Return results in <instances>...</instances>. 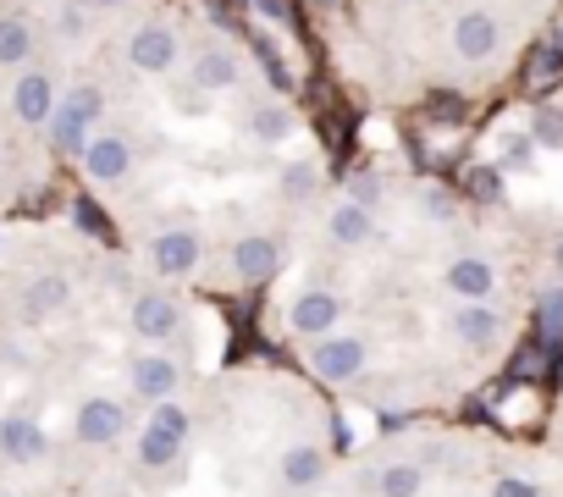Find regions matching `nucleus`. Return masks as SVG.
<instances>
[{
    "instance_id": "obj_1",
    "label": "nucleus",
    "mask_w": 563,
    "mask_h": 497,
    "mask_svg": "<svg viewBox=\"0 0 563 497\" xmlns=\"http://www.w3.org/2000/svg\"><path fill=\"white\" fill-rule=\"evenodd\" d=\"M188 453H194V404L188 398L155 404L139 415V426L128 437V475L150 492H166L183 475Z\"/></svg>"
},
{
    "instance_id": "obj_2",
    "label": "nucleus",
    "mask_w": 563,
    "mask_h": 497,
    "mask_svg": "<svg viewBox=\"0 0 563 497\" xmlns=\"http://www.w3.org/2000/svg\"><path fill=\"white\" fill-rule=\"evenodd\" d=\"M117 376H122V398L144 415V409L172 404V398L188 393L194 360H188V354H172V349H128Z\"/></svg>"
},
{
    "instance_id": "obj_3",
    "label": "nucleus",
    "mask_w": 563,
    "mask_h": 497,
    "mask_svg": "<svg viewBox=\"0 0 563 497\" xmlns=\"http://www.w3.org/2000/svg\"><path fill=\"white\" fill-rule=\"evenodd\" d=\"M133 426H139V409H133L122 393H111V387L84 393V398L73 404V420H67L78 453H117V448H128Z\"/></svg>"
},
{
    "instance_id": "obj_4",
    "label": "nucleus",
    "mask_w": 563,
    "mask_h": 497,
    "mask_svg": "<svg viewBox=\"0 0 563 497\" xmlns=\"http://www.w3.org/2000/svg\"><path fill=\"white\" fill-rule=\"evenodd\" d=\"M271 475H276V492H282V497H316V492L327 486V475H332L327 431H321V426L288 431V442H282L276 459H271Z\"/></svg>"
},
{
    "instance_id": "obj_5",
    "label": "nucleus",
    "mask_w": 563,
    "mask_h": 497,
    "mask_svg": "<svg viewBox=\"0 0 563 497\" xmlns=\"http://www.w3.org/2000/svg\"><path fill=\"white\" fill-rule=\"evenodd\" d=\"M128 332H133L139 349L188 354V305L172 288H133V299H128Z\"/></svg>"
},
{
    "instance_id": "obj_6",
    "label": "nucleus",
    "mask_w": 563,
    "mask_h": 497,
    "mask_svg": "<svg viewBox=\"0 0 563 497\" xmlns=\"http://www.w3.org/2000/svg\"><path fill=\"white\" fill-rule=\"evenodd\" d=\"M100 122H106V89L100 84H73L62 100H56V117H51V144L62 150V155H84V144L100 133Z\"/></svg>"
},
{
    "instance_id": "obj_7",
    "label": "nucleus",
    "mask_w": 563,
    "mask_h": 497,
    "mask_svg": "<svg viewBox=\"0 0 563 497\" xmlns=\"http://www.w3.org/2000/svg\"><path fill=\"white\" fill-rule=\"evenodd\" d=\"M305 371L327 387H354L371 376V343L360 332H332V338H316L305 343Z\"/></svg>"
},
{
    "instance_id": "obj_8",
    "label": "nucleus",
    "mask_w": 563,
    "mask_h": 497,
    "mask_svg": "<svg viewBox=\"0 0 563 497\" xmlns=\"http://www.w3.org/2000/svg\"><path fill=\"white\" fill-rule=\"evenodd\" d=\"M51 459H56V442L40 415H29V409L0 415V470H40Z\"/></svg>"
},
{
    "instance_id": "obj_9",
    "label": "nucleus",
    "mask_w": 563,
    "mask_h": 497,
    "mask_svg": "<svg viewBox=\"0 0 563 497\" xmlns=\"http://www.w3.org/2000/svg\"><path fill=\"white\" fill-rule=\"evenodd\" d=\"M343 321H349V299H343L338 288H327V283H310V288L288 305V327H294L299 343L332 338V332H343Z\"/></svg>"
},
{
    "instance_id": "obj_10",
    "label": "nucleus",
    "mask_w": 563,
    "mask_h": 497,
    "mask_svg": "<svg viewBox=\"0 0 563 497\" xmlns=\"http://www.w3.org/2000/svg\"><path fill=\"white\" fill-rule=\"evenodd\" d=\"M205 266V238L194 227H161L150 238V272L161 283H188Z\"/></svg>"
},
{
    "instance_id": "obj_11",
    "label": "nucleus",
    "mask_w": 563,
    "mask_h": 497,
    "mask_svg": "<svg viewBox=\"0 0 563 497\" xmlns=\"http://www.w3.org/2000/svg\"><path fill=\"white\" fill-rule=\"evenodd\" d=\"M183 62V34L172 29V23H139L133 34H128V67L133 73H144V78H166L172 67Z\"/></svg>"
},
{
    "instance_id": "obj_12",
    "label": "nucleus",
    "mask_w": 563,
    "mask_h": 497,
    "mask_svg": "<svg viewBox=\"0 0 563 497\" xmlns=\"http://www.w3.org/2000/svg\"><path fill=\"white\" fill-rule=\"evenodd\" d=\"M56 100H62V84H56L51 67H40V62L18 67V78H12V117L23 128H51Z\"/></svg>"
},
{
    "instance_id": "obj_13",
    "label": "nucleus",
    "mask_w": 563,
    "mask_h": 497,
    "mask_svg": "<svg viewBox=\"0 0 563 497\" xmlns=\"http://www.w3.org/2000/svg\"><path fill=\"white\" fill-rule=\"evenodd\" d=\"M227 272H232L238 288L271 283V277L282 272V238H271V232H243V238H232V248H227Z\"/></svg>"
},
{
    "instance_id": "obj_14",
    "label": "nucleus",
    "mask_w": 563,
    "mask_h": 497,
    "mask_svg": "<svg viewBox=\"0 0 563 497\" xmlns=\"http://www.w3.org/2000/svg\"><path fill=\"white\" fill-rule=\"evenodd\" d=\"M442 327H448V338H453L459 349H470V354H492V349L508 338V316H503L497 305H453Z\"/></svg>"
},
{
    "instance_id": "obj_15",
    "label": "nucleus",
    "mask_w": 563,
    "mask_h": 497,
    "mask_svg": "<svg viewBox=\"0 0 563 497\" xmlns=\"http://www.w3.org/2000/svg\"><path fill=\"white\" fill-rule=\"evenodd\" d=\"M238 78H243V56L227 40H205L188 56V84L199 95H227V89H238Z\"/></svg>"
},
{
    "instance_id": "obj_16",
    "label": "nucleus",
    "mask_w": 563,
    "mask_h": 497,
    "mask_svg": "<svg viewBox=\"0 0 563 497\" xmlns=\"http://www.w3.org/2000/svg\"><path fill=\"white\" fill-rule=\"evenodd\" d=\"M497 266L486 255H453L442 266V288L453 294V305H492L497 299Z\"/></svg>"
},
{
    "instance_id": "obj_17",
    "label": "nucleus",
    "mask_w": 563,
    "mask_h": 497,
    "mask_svg": "<svg viewBox=\"0 0 563 497\" xmlns=\"http://www.w3.org/2000/svg\"><path fill=\"white\" fill-rule=\"evenodd\" d=\"M78 161H84V177H89V183H122V177L133 172L139 150H133L128 133H95Z\"/></svg>"
},
{
    "instance_id": "obj_18",
    "label": "nucleus",
    "mask_w": 563,
    "mask_h": 497,
    "mask_svg": "<svg viewBox=\"0 0 563 497\" xmlns=\"http://www.w3.org/2000/svg\"><path fill=\"white\" fill-rule=\"evenodd\" d=\"M497 45H503V23L486 7H470L453 18V56L459 62H492Z\"/></svg>"
},
{
    "instance_id": "obj_19",
    "label": "nucleus",
    "mask_w": 563,
    "mask_h": 497,
    "mask_svg": "<svg viewBox=\"0 0 563 497\" xmlns=\"http://www.w3.org/2000/svg\"><path fill=\"white\" fill-rule=\"evenodd\" d=\"M371 492L376 497H431V464L426 459H387V464H376Z\"/></svg>"
},
{
    "instance_id": "obj_20",
    "label": "nucleus",
    "mask_w": 563,
    "mask_h": 497,
    "mask_svg": "<svg viewBox=\"0 0 563 497\" xmlns=\"http://www.w3.org/2000/svg\"><path fill=\"white\" fill-rule=\"evenodd\" d=\"M67 305H73V283H67L62 272L29 277V288H23V321H51V316H62Z\"/></svg>"
},
{
    "instance_id": "obj_21",
    "label": "nucleus",
    "mask_w": 563,
    "mask_h": 497,
    "mask_svg": "<svg viewBox=\"0 0 563 497\" xmlns=\"http://www.w3.org/2000/svg\"><path fill=\"white\" fill-rule=\"evenodd\" d=\"M327 238H332L338 248H365V243L376 238V216H371V205H354V199L332 205V216H327Z\"/></svg>"
},
{
    "instance_id": "obj_22",
    "label": "nucleus",
    "mask_w": 563,
    "mask_h": 497,
    "mask_svg": "<svg viewBox=\"0 0 563 497\" xmlns=\"http://www.w3.org/2000/svg\"><path fill=\"white\" fill-rule=\"evenodd\" d=\"M34 62V23L23 12H0V67L18 73Z\"/></svg>"
},
{
    "instance_id": "obj_23",
    "label": "nucleus",
    "mask_w": 563,
    "mask_h": 497,
    "mask_svg": "<svg viewBox=\"0 0 563 497\" xmlns=\"http://www.w3.org/2000/svg\"><path fill=\"white\" fill-rule=\"evenodd\" d=\"M481 497H547V492H541V481H530V475H519V470H497Z\"/></svg>"
},
{
    "instance_id": "obj_24",
    "label": "nucleus",
    "mask_w": 563,
    "mask_h": 497,
    "mask_svg": "<svg viewBox=\"0 0 563 497\" xmlns=\"http://www.w3.org/2000/svg\"><path fill=\"white\" fill-rule=\"evenodd\" d=\"M249 128H254V139L276 144V139H288V133H294V117L282 111V106H260V111L249 117Z\"/></svg>"
},
{
    "instance_id": "obj_25",
    "label": "nucleus",
    "mask_w": 563,
    "mask_h": 497,
    "mask_svg": "<svg viewBox=\"0 0 563 497\" xmlns=\"http://www.w3.org/2000/svg\"><path fill=\"white\" fill-rule=\"evenodd\" d=\"M536 316H541V327H547V332H563V283H547V288H541Z\"/></svg>"
},
{
    "instance_id": "obj_26",
    "label": "nucleus",
    "mask_w": 563,
    "mask_h": 497,
    "mask_svg": "<svg viewBox=\"0 0 563 497\" xmlns=\"http://www.w3.org/2000/svg\"><path fill=\"white\" fill-rule=\"evenodd\" d=\"M282 194H288V199H310L316 194V166L294 161L288 172H282Z\"/></svg>"
},
{
    "instance_id": "obj_27",
    "label": "nucleus",
    "mask_w": 563,
    "mask_h": 497,
    "mask_svg": "<svg viewBox=\"0 0 563 497\" xmlns=\"http://www.w3.org/2000/svg\"><path fill=\"white\" fill-rule=\"evenodd\" d=\"M552 266H558V277H563V238L552 243Z\"/></svg>"
},
{
    "instance_id": "obj_28",
    "label": "nucleus",
    "mask_w": 563,
    "mask_h": 497,
    "mask_svg": "<svg viewBox=\"0 0 563 497\" xmlns=\"http://www.w3.org/2000/svg\"><path fill=\"white\" fill-rule=\"evenodd\" d=\"M0 497H34V492H23V486H0Z\"/></svg>"
},
{
    "instance_id": "obj_29",
    "label": "nucleus",
    "mask_w": 563,
    "mask_h": 497,
    "mask_svg": "<svg viewBox=\"0 0 563 497\" xmlns=\"http://www.w3.org/2000/svg\"><path fill=\"white\" fill-rule=\"evenodd\" d=\"M0 172H7V144H0Z\"/></svg>"
},
{
    "instance_id": "obj_30",
    "label": "nucleus",
    "mask_w": 563,
    "mask_h": 497,
    "mask_svg": "<svg viewBox=\"0 0 563 497\" xmlns=\"http://www.w3.org/2000/svg\"><path fill=\"white\" fill-rule=\"evenodd\" d=\"M459 497H481V492H459Z\"/></svg>"
},
{
    "instance_id": "obj_31",
    "label": "nucleus",
    "mask_w": 563,
    "mask_h": 497,
    "mask_svg": "<svg viewBox=\"0 0 563 497\" xmlns=\"http://www.w3.org/2000/svg\"><path fill=\"white\" fill-rule=\"evenodd\" d=\"M0 393H7V376H0Z\"/></svg>"
}]
</instances>
